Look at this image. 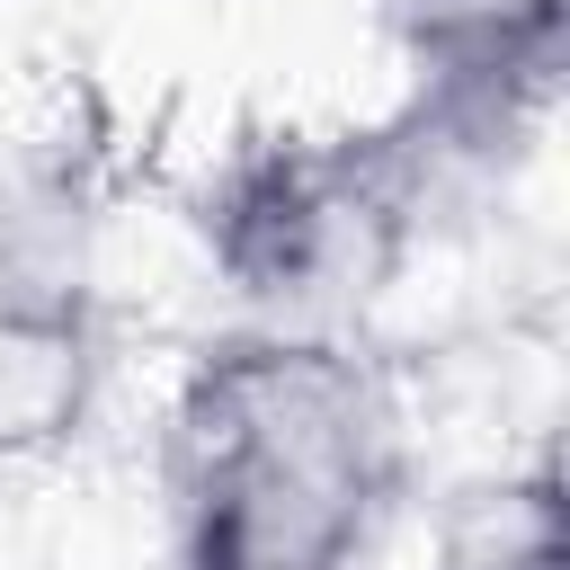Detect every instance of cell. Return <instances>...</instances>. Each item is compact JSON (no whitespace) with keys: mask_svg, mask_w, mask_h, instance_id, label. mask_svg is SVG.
<instances>
[{"mask_svg":"<svg viewBox=\"0 0 570 570\" xmlns=\"http://www.w3.org/2000/svg\"><path fill=\"white\" fill-rule=\"evenodd\" d=\"M187 570H365L410 481V401L365 338H214L160 428Z\"/></svg>","mask_w":570,"mask_h":570,"instance_id":"6da1fadb","label":"cell"},{"mask_svg":"<svg viewBox=\"0 0 570 570\" xmlns=\"http://www.w3.org/2000/svg\"><path fill=\"white\" fill-rule=\"evenodd\" d=\"M196 240L205 267L249 312V330L356 338L428 240L401 116L347 134H303V125L240 134L196 196Z\"/></svg>","mask_w":570,"mask_h":570,"instance_id":"7a4b0ae2","label":"cell"},{"mask_svg":"<svg viewBox=\"0 0 570 570\" xmlns=\"http://www.w3.org/2000/svg\"><path fill=\"white\" fill-rule=\"evenodd\" d=\"M107 267V169L71 134L0 142V321L98 312Z\"/></svg>","mask_w":570,"mask_h":570,"instance_id":"3957f363","label":"cell"},{"mask_svg":"<svg viewBox=\"0 0 570 570\" xmlns=\"http://www.w3.org/2000/svg\"><path fill=\"white\" fill-rule=\"evenodd\" d=\"M107 338L98 312L71 321H0V463L71 454L98 419Z\"/></svg>","mask_w":570,"mask_h":570,"instance_id":"277c9868","label":"cell"},{"mask_svg":"<svg viewBox=\"0 0 570 570\" xmlns=\"http://www.w3.org/2000/svg\"><path fill=\"white\" fill-rule=\"evenodd\" d=\"M436 570H570L552 445H534L517 472H490L481 490L454 499L445 543H436Z\"/></svg>","mask_w":570,"mask_h":570,"instance_id":"5b68a950","label":"cell"},{"mask_svg":"<svg viewBox=\"0 0 570 570\" xmlns=\"http://www.w3.org/2000/svg\"><path fill=\"white\" fill-rule=\"evenodd\" d=\"M392 36L410 45L419 71H445V62H534V53H561V27H570V0H383Z\"/></svg>","mask_w":570,"mask_h":570,"instance_id":"8992f818","label":"cell"}]
</instances>
